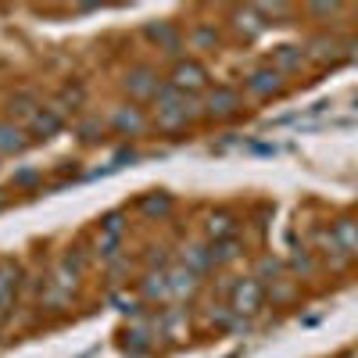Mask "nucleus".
<instances>
[{
	"mask_svg": "<svg viewBox=\"0 0 358 358\" xmlns=\"http://www.w3.org/2000/svg\"><path fill=\"white\" fill-rule=\"evenodd\" d=\"M201 111H204V104L197 97H183L172 86H165V94L155 101V126L162 133H183Z\"/></svg>",
	"mask_w": 358,
	"mask_h": 358,
	"instance_id": "nucleus-1",
	"label": "nucleus"
},
{
	"mask_svg": "<svg viewBox=\"0 0 358 358\" xmlns=\"http://www.w3.org/2000/svg\"><path fill=\"white\" fill-rule=\"evenodd\" d=\"M165 86L169 83H162V76L155 69H147V65H136V69H129L122 76V90L129 94L133 104H155L165 94Z\"/></svg>",
	"mask_w": 358,
	"mask_h": 358,
	"instance_id": "nucleus-2",
	"label": "nucleus"
},
{
	"mask_svg": "<svg viewBox=\"0 0 358 358\" xmlns=\"http://www.w3.org/2000/svg\"><path fill=\"white\" fill-rule=\"evenodd\" d=\"M169 86L176 90V94H183V97H197V94L208 90V69L201 62H194V57H179V62L172 65Z\"/></svg>",
	"mask_w": 358,
	"mask_h": 358,
	"instance_id": "nucleus-3",
	"label": "nucleus"
},
{
	"mask_svg": "<svg viewBox=\"0 0 358 358\" xmlns=\"http://www.w3.org/2000/svg\"><path fill=\"white\" fill-rule=\"evenodd\" d=\"M262 301H265V287L255 280V276H244V280H236L233 283V290H229V308L236 312V315H255L258 308H262Z\"/></svg>",
	"mask_w": 358,
	"mask_h": 358,
	"instance_id": "nucleus-4",
	"label": "nucleus"
},
{
	"mask_svg": "<svg viewBox=\"0 0 358 358\" xmlns=\"http://www.w3.org/2000/svg\"><path fill=\"white\" fill-rule=\"evenodd\" d=\"M201 104H204L208 118H233L244 108V97H241V90H233V86H215V90H208V97Z\"/></svg>",
	"mask_w": 358,
	"mask_h": 358,
	"instance_id": "nucleus-5",
	"label": "nucleus"
},
{
	"mask_svg": "<svg viewBox=\"0 0 358 358\" xmlns=\"http://www.w3.org/2000/svg\"><path fill=\"white\" fill-rule=\"evenodd\" d=\"M244 86H248L251 97L268 101V97H280V94H283V76H280L273 65H262V69H255V72L244 79Z\"/></svg>",
	"mask_w": 358,
	"mask_h": 358,
	"instance_id": "nucleus-6",
	"label": "nucleus"
},
{
	"mask_svg": "<svg viewBox=\"0 0 358 358\" xmlns=\"http://www.w3.org/2000/svg\"><path fill=\"white\" fill-rule=\"evenodd\" d=\"M118 136H140L147 129V118L136 104H122V108H115L111 111V122H108Z\"/></svg>",
	"mask_w": 358,
	"mask_h": 358,
	"instance_id": "nucleus-7",
	"label": "nucleus"
},
{
	"mask_svg": "<svg viewBox=\"0 0 358 358\" xmlns=\"http://www.w3.org/2000/svg\"><path fill=\"white\" fill-rule=\"evenodd\" d=\"M147 40L165 54H179L183 50V33H179L176 22H151L147 25Z\"/></svg>",
	"mask_w": 358,
	"mask_h": 358,
	"instance_id": "nucleus-8",
	"label": "nucleus"
},
{
	"mask_svg": "<svg viewBox=\"0 0 358 358\" xmlns=\"http://www.w3.org/2000/svg\"><path fill=\"white\" fill-rule=\"evenodd\" d=\"M229 18H233V29H236V33L248 36V40L262 36L265 29H268V22H265L262 8H233V11H229Z\"/></svg>",
	"mask_w": 358,
	"mask_h": 358,
	"instance_id": "nucleus-9",
	"label": "nucleus"
},
{
	"mask_svg": "<svg viewBox=\"0 0 358 358\" xmlns=\"http://www.w3.org/2000/svg\"><path fill=\"white\" fill-rule=\"evenodd\" d=\"M62 126H65L62 111H57V108H40L36 118L29 122V136H33V140H50V136L62 133Z\"/></svg>",
	"mask_w": 358,
	"mask_h": 358,
	"instance_id": "nucleus-10",
	"label": "nucleus"
},
{
	"mask_svg": "<svg viewBox=\"0 0 358 358\" xmlns=\"http://www.w3.org/2000/svg\"><path fill=\"white\" fill-rule=\"evenodd\" d=\"M29 129L15 126V122H0V155H22L29 147Z\"/></svg>",
	"mask_w": 358,
	"mask_h": 358,
	"instance_id": "nucleus-11",
	"label": "nucleus"
},
{
	"mask_svg": "<svg viewBox=\"0 0 358 358\" xmlns=\"http://www.w3.org/2000/svg\"><path fill=\"white\" fill-rule=\"evenodd\" d=\"M268 65H273L280 76H290V72H297L305 65V50L294 47V43H283V47L273 50V62H268Z\"/></svg>",
	"mask_w": 358,
	"mask_h": 358,
	"instance_id": "nucleus-12",
	"label": "nucleus"
},
{
	"mask_svg": "<svg viewBox=\"0 0 358 358\" xmlns=\"http://www.w3.org/2000/svg\"><path fill=\"white\" fill-rule=\"evenodd\" d=\"M169 290H172V297H190L194 290H197V283H201V276L197 273H190L187 265H176V268H169Z\"/></svg>",
	"mask_w": 358,
	"mask_h": 358,
	"instance_id": "nucleus-13",
	"label": "nucleus"
},
{
	"mask_svg": "<svg viewBox=\"0 0 358 358\" xmlns=\"http://www.w3.org/2000/svg\"><path fill=\"white\" fill-rule=\"evenodd\" d=\"M183 265L190 268V273H197V276L212 273V268H215L212 248H204V244H190V248H183Z\"/></svg>",
	"mask_w": 358,
	"mask_h": 358,
	"instance_id": "nucleus-14",
	"label": "nucleus"
},
{
	"mask_svg": "<svg viewBox=\"0 0 358 358\" xmlns=\"http://www.w3.org/2000/svg\"><path fill=\"white\" fill-rule=\"evenodd\" d=\"M334 244H337V251H344V255H358V222L355 219H341L337 226H334Z\"/></svg>",
	"mask_w": 358,
	"mask_h": 358,
	"instance_id": "nucleus-15",
	"label": "nucleus"
},
{
	"mask_svg": "<svg viewBox=\"0 0 358 358\" xmlns=\"http://www.w3.org/2000/svg\"><path fill=\"white\" fill-rule=\"evenodd\" d=\"M204 233L212 236V244L215 241H229V236H236V219L229 212H212L204 219Z\"/></svg>",
	"mask_w": 358,
	"mask_h": 358,
	"instance_id": "nucleus-16",
	"label": "nucleus"
},
{
	"mask_svg": "<svg viewBox=\"0 0 358 358\" xmlns=\"http://www.w3.org/2000/svg\"><path fill=\"white\" fill-rule=\"evenodd\" d=\"M136 212L147 215V219H165L172 212V197L169 194H147L136 201Z\"/></svg>",
	"mask_w": 358,
	"mask_h": 358,
	"instance_id": "nucleus-17",
	"label": "nucleus"
},
{
	"mask_svg": "<svg viewBox=\"0 0 358 358\" xmlns=\"http://www.w3.org/2000/svg\"><path fill=\"white\" fill-rule=\"evenodd\" d=\"M15 294H18V265L15 262H0V305H8L15 301Z\"/></svg>",
	"mask_w": 358,
	"mask_h": 358,
	"instance_id": "nucleus-18",
	"label": "nucleus"
},
{
	"mask_svg": "<svg viewBox=\"0 0 358 358\" xmlns=\"http://www.w3.org/2000/svg\"><path fill=\"white\" fill-rule=\"evenodd\" d=\"M40 108H43V104H40L33 94H15V97L8 101V115H11V118H22L25 126L36 118V111H40Z\"/></svg>",
	"mask_w": 358,
	"mask_h": 358,
	"instance_id": "nucleus-19",
	"label": "nucleus"
},
{
	"mask_svg": "<svg viewBox=\"0 0 358 358\" xmlns=\"http://www.w3.org/2000/svg\"><path fill=\"white\" fill-rule=\"evenodd\" d=\"M143 301H172V290H169V276L165 273H151V276H147Z\"/></svg>",
	"mask_w": 358,
	"mask_h": 358,
	"instance_id": "nucleus-20",
	"label": "nucleus"
},
{
	"mask_svg": "<svg viewBox=\"0 0 358 358\" xmlns=\"http://www.w3.org/2000/svg\"><path fill=\"white\" fill-rule=\"evenodd\" d=\"M208 248H212L215 268H219V265H229L236 255H241V236H229V241H215V244H208Z\"/></svg>",
	"mask_w": 358,
	"mask_h": 358,
	"instance_id": "nucleus-21",
	"label": "nucleus"
},
{
	"mask_svg": "<svg viewBox=\"0 0 358 358\" xmlns=\"http://www.w3.org/2000/svg\"><path fill=\"white\" fill-rule=\"evenodd\" d=\"M190 43H194L197 50L219 47V29H215V25H194V29H190Z\"/></svg>",
	"mask_w": 358,
	"mask_h": 358,
	"instance_id": "nucleus-22",
	"label": "nucleus"
},
{
	"mask_svg": "<svg viewBox=\"0 0 358 358\" xmlns=\"http://www.w3.org/2000/svg\"><path fill=\"white\" fill-rule=\"evenodd\" d=\"M79 104H83V86H79V83H76V86L69 83V86L62 90V94H57V111L65 115V111H76Z\"/></svg>",
	"mask_w": 358,
	"mask_h": 358,
	"instance_id": "nucleus-23",
	"label": "nucleus"
},
{
	"mask_svg": "<svg viewBox=\"0 0 358 358\" xmlns=\"http://www.w3.org/2000/svg\"><path fill=\"white\" fill-rule=\"evenodd\" d=\"M308 11H312V15H319V18H334V15L341 11V4H312Z\"/></svg>",
	"mask_w": 358,
	"mask_h": 358,
	"instance_id": "nucleus-24",
	"label": "nucleus"
},
{
	"mask_svg": "<svg viewBox=\"0 0 358 358\" xmlns=\"http://www.w3.org/2000/svg\"><path fill=\"white\" fill-rule=\"evenodd\" d=\"M97 129H101L97 122H83V126H79V133H83V140H97V136H94Z\"/></svg>",
	"mask_w": 358,
	"mask_h": 358,
	"instance_id": "nucleus-25",
	"label": "nucleus"
},
{
	"mask_svg": "<svg viewBox=\"0 0 358 358\" xmlns=\"http://www.w3.org/2000/svg\"><path fill=\"white\" fill-rule=\"evenodd\" d=\"M36 179H40L36 172H22V176L15 179V183H18V187H33V183H36Z\"/></svg>",
	"mask_w": 358,
	"mask_h": 358,
	"instance_id": "nucleus-26",
	"label": "nucleus"
}]
</instances>
